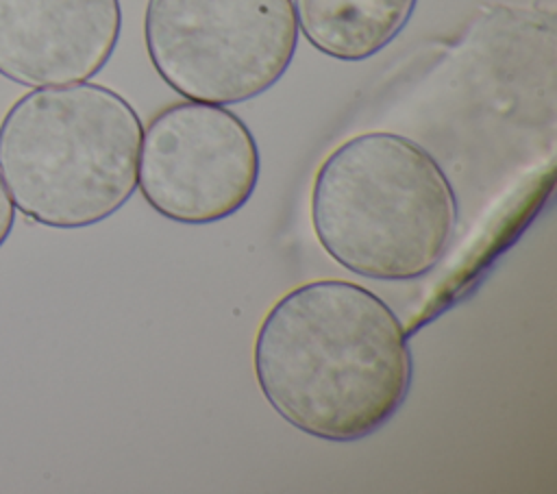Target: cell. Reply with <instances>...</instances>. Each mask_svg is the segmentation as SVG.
<instances>
[{
	"label": "cell",
	"instance_id": "cell-1",
	"mask_svg": "<svg viewBox=\"0 0 557 494\" xmlns=\"http://www.w3.org/2000/svg\"><path fill=\"white\" fill-rule=\"evenodd\" d=\"M252 363L268 405L329 442L379 431L405 403L413 374L398 316L342 279L309 281L278 298L259 324Z\"/></svg>",
	"mask_w": 557,
	"mask_h": 494
},
{
	"label": "cell",
	"instance_id": "cell-2",
	"mask_svg": "<svg viewBox=\"0 0 557 494\" xmlns=\"http://www.w3.org/2000/svg\"><path fill=\"white\" fill-rule=\"evenodd\" d=\"M457 198L418 141L368 131L342 141L318 168L311 226L342 268L379 281L418 279L450 246Z\"/></svg>",
	"mask_w": 557,
	"mask_h": 494
},
{
	"label": "cell",
	"instance_id": "cell-3",
	"mask_svg": "<svg viewBox=\"0 0 557 494\" xmlns=\"http://www.w3.org/2000/svg\"><path fill=\"white\" fill-rule=\"evenodd\" d=\"M141 120L96 83L35 87L0 122V176L13 207L50 229L111 218L137 189Z\"/></svg>",
	"mask_w": 557,
	"mask_h": 494
},
{
	"label": "cell",
	"instance_id": "cell-4",
	"mask_svg": "<svg viewBox=\"0 0 557 494\" xmlns=\"http://www.w3.org/2000/svg\"><path fill=\"white\" fill-rule=\"evenodd\" d=\"M144 44L176 94L235 104L268 91L289 67L296 11L292 0H148Z\"/></svg>",
	"mask_w": 557,
	"mask_h": 494
},
{
	"label": "cell",
	"instance_id": "cell-5",
	"mask_svg": "<svg viewBox=\"0 0 557 494\" xmlns=\"http://www.w3.org/2000/svg\"><path fill=\"white\" fill-rule=\"evenodd\" d=\"M259 178V148L224 104L174 102L141 133L137 187L163 218L209 224L239 211Z\"/></svg>",
	"mask_w": 557,
	"mask_h": 494
},
{
	"label": "cell",
	"instance_id": "cell-6",
	"mask_svg": "<svg viewBox=\"0 0 557 494\" xmlns=\"http://www.w3.org/2000/svg\"><path fill=\"white\" fill-rule=\"evenodd\" d=\"M120 30V0H0V74L26 87L89 81Z\"/></svg>",
	"mask_w": 557,
	"mask_h": 494
},
{
	"label": "cell",
	"instance_id": "cell-7",
	"mask_svg": "<svg viewBox=\"0 0 557 494\" xmlns=\"http://www.w3.org/2000/svg\"><path fill=\"white\" fill-rule=\"evenodd\" d=\"M298 33L337 61H363L409 24L418 0H292Z\"/></svg>",
	"mask_w": 557,
	"mask_h": 494
},
{
	"label": "cell",
	"instance_id": "cell-8",
	"mask_svg": "<svg viewBox=\"0 0 557 494\" xmlns=\"http://www.w3.org/2000/svg\"><path fill=\"white\" fill-rule=\"evenodd\" d=\"M13 224H15V207H13V200H11V196L4 187V181L0 176V248L9 239V235L13 231Z\"/></svg>",
	"mask_w": 557,
	"mask_h": 494
}]
</instances>
